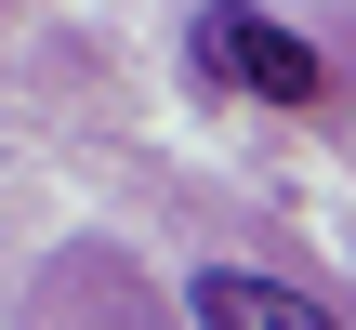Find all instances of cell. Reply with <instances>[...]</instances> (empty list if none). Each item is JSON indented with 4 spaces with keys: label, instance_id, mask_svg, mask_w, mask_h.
Instances as JSON below:
<instances>
[{
    "label": "cell",
    "instance_id": "obj_1",
    "mask_svg": "<svg viewBox=\"0 0 356 330\" xmlns=\"http://www.w3.org/2000/svg\"><path fill=\"white\" fill-rule=\"evenodd\" d=\"M185 66L211 79V93H251V106H330V53L317 40H291L277 13H251V0H211L198 26H185Z\"/></svg>",
    "mask_w": 356,
    "mask_h": 330
},
{
    "label": "cell",
    "instance_id": "obj_2",
    "mask_svg": "<svg viewBox=\"0 0 356 330\" xmlns=\"http://www.w3.org/2000/svg\"><path fill=\"white\" fill-rule=\"evenodd\" d=\"M185 317L198 330H330L291 278H264V265H198L185 278Z\"/></svg>",
    "mask_w": 356,
    "mask_h": 330
}]
</instances>
